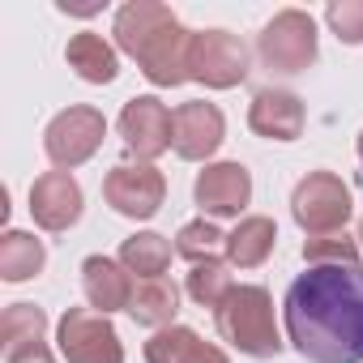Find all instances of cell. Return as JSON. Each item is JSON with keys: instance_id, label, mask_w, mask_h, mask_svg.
<instances>
[{"instance_id": "4316f807", "label": "cell", "mask_w": 363, "mask_h": 363, "mask_svg": "<svg viewBox=\"0 0 363 363\" xmlns=\"http://www.w3.org/2000/svg\"><path fill=\"white\" fill-rule=\"evenodd\" d=\"M184 363H231V359H227V350H223V346H214V342H197V346H193V354H189Z\"/></svg>"}, {"instance_id": "f1b7e54d", "label": "cell", "mask_w": 363, "mask_h": 363, "mask_svg": "<svg viewBox=\"0 0 363 363\" xmlns=\"http://www.w3.org/2000/svg\"><path fill=\"white\" fill-rule=\"evenodd\" d=\"M354 150H359V158H363V133H359V141H354Z\"/></svg>"}, {"instance_id": "4fadbf2b", "label": "cell", "mask_w": 363, "mask_h": 363, "mask_svg": "<svg viewBox=\"0 0 363 363\" xmlns=\"http://www.w3.org/2000/svg\"><path fill=\"white\" fill-rule=\"evenodd\" d=\"M82 206H86L82 184H77L69 171H43L35 184H30V218L43 231H52V235L77 227Z\"/></svg>"}, {"instance_id": "f546056e", "label": "cell", "mask_w": 363, "mask_h": 363, "mask_svg": "<svg viewBox=\"0 0 363 363\" xmlns=\"http://www.w3.org/2000/svg\"><path fill=\"white\" fill-rule=\"evenodd\" d=\"M354 240H359V248H363V218H359V235H354Z\"/></svg>"}, {"instance_id": "484cf974", "label": "cell", "mask_w": 363, "mask_h": 363, "mask_svg": "<svg viewBox=\"0 0 363 363\" xmlns=\"http://www.w3.org/2000/svg\"><path fill=\"white\" fill-rule=\"evenodd\" d=\"M325 26L337 35V43L363 48V0H329Z\"/></svg>"}, {"instance_id": "3957f363", "label": "cell", "mask_w": 363, "mask_h": 363, "mask_svg": "<svg viewBox=\"0 0 363 363\" xmlns=\"http://www.w3.org/2000/svg\"><path fill=\"white\" fill-rule=\"evenodd\" d=\"M257 56L269 73H282V77L308 73L320 56L316 18L303 13V9H278L257 35Z\"/></svg>"}, {"instance_id": "30bf717a", "label": "cell", "mask_w": 363, "mask_h": 363, "mask_svg": "<svg viewBox=\"0 0 363 363\" xmlns=\"http://www.w3.org/2000/svg\"><path fill=\"white\" fill-rule=\"evenodd\" d=\"M193 39H197V30H189V26H167V30H158L133 60H137V69H141V77L150 82V86H158V90H171V86H184V82H193Z\"/></svg>"}, {"instance_id": "7c38bea8", "label": "cell", "mask_w": 363, "mask_h": 363, "mask_svg": "<svg viewBox=\"0 0 363 363\" xmlns=\"http://www.w3.org/2000/svg\"><path fill=\"white\" fill-rule=\"evenodd\" d=\"M223 141H227V116L214 103L193 99V103H179L175 107V141H171V150L184 162L214 158Z\"/></svg>"}, {"instance_id": "8992f818", "label": "cell", "mask_w": 363, "mask_h": 363, "mask_svg": "<svg viewBox=\"0 0 363 363\" xmlns=\"http://www.w3.org/2000/svg\"><path fill=\"white\" fill-rule=\"evenodd\" d=\"M103 201L133 223H145L167 201V175L154 162H116L103 179Z\"/></svg>"}, {"instance_id": "5b68a950", "label": "cell", "mask_w": 363, "mask_h": 363, "mask_svg": "<svg viewBox=\"0 0 363 363\" xmlns=\"http://www.w3.org/2000/svg\"><path fill=\"white\" fill-rule=\"evenodd\" d=\"M103 137H107V116L90 103H77V107H65L60 116H52V124L43 133V150L56 171H73L99 154Z\"/></svg>"}, {"instance_id": "9a60e30c", "label": "cell", "mask_w": 363, "mask_h": 363, "mask_svg": "<svg viewBox=\"0 0 363 363\" xmlns=\"http://www.w3.org/2000/svg\"><path fill=\"white\" fill-rule=\"evenodd\" d=\"M82 291H86V299H90L94 312L111 316V312H128L137 282H133V274L120 261H111V257H86L82 261Z\"/></svg>"}, {"instance_id": "cb8c5ba5", "label": "cell", "mask_w": 363, "mask_h": 363, "mask_svg": "<svg viewBox=\"0 0 363 363\" xmlns=\"http://www.w3.org/2000/svg\"><path fill=\"white\" fill-rule=\"evenodd\" d=\"M184 291H189V299H193L197 308H218V303L235 291L231 265H227V261H201V265H193Z\"/></svg>"}, {"instance_id": "7402d4cb", "label": "cell", "mask_w": 363, "mask_h": 363, "mask_svg": "<svg viewBox=\"0 0 363 363\" xmlns=\"http://www.w3.org/2000/svg\"><path fill=\"white\" fill-rule=\"evenodd\" d=\"M48 337V312L35 308V303H9L5 308V320H0V346H5V359L26 350V346H39Z\"/></svg>"}, {"instance_id": "d6986e66", "label": "cell", "mask_w": 363, "mask_h": 363, "mask_svg": "<svg viewBox=\"0 0 363 363\" xmlns=\"http://www.w3.org/2000/svg\"><path fill=\"white\" fill-rule=\"evenodd\" d=\"M175 312H179V286L171 278H145V282H137L133 303H128V316L137 325H145V329L158 333V329L175 325Z\"/></svg>"}, {"instance_id": "277c9868", "label": "cell", "mask_w": 363, "mask_h": 363, "mask_svg": "<svg viewBox=\"0 0 363 363\" xmlns=\"http://www.w3.org/2000/svg\"><path fill=\"white\" fill-rule=\"evenodd\" d=\"M350 214H354L350 189L333 171H308L291 193V218L299 223L303 235H337L346 231Z\"/></svg>"}, {"instance_id": "ac0fdd59", "label": "cell", "mask_w": 363, "mask_h": 363, "mask_svg": "<svg viewBox=\"0 0 363 363\" xmlns=\"http://www.w3.org/2000/svg\"><path fill=\"white\" fill-rule=\"evenodd\" d=\"M274 248H278V227H274V218L248 214V218H240L235 231L227 235V265H235V269H257V265H265V261L274 257Z\"/></svg>"}, {"instance_id": "5bb4252c", "label": "cell", "mask_w": 363, "mask_h": 363, "mask_svg": "<svg viewBox=\"0 0 363 363\" xmlns=\"http://www.w3.org/2000/svg\"><path fill=\"white\" fill-rule=\"evenodd\" d=\"M303 124H308V107L291 90L265 86L248 103V128L265 141H295V137H303Z\"/></svg>"}, {"instance_id": "83f0119b", "label": "cell", "mask_w": 363, "mask_h": 363, "mask_svg": "<svg viewBox=\"0 0 363 363\" xmlns=\"http://www.w3.org/2000/svg\"><path fill=\"white\" fill-rule=\"evenodd\" d=\"M5 363H56V354L39 342V346H26V350H18V354H9Z\"/></svg>"}, {"instance_id": "6da1fadb", "label": "cell", "mask_w": 363, "mask_h": 363, "mask_svg": "<svg viewBox=\"0 0 363 363\" xmlns=\"http://www.w3.org/2000/svg\"><path fill=\"white\" fill-rule=\"evenodd\" d=\"M286 342L308 363H363V269L312 265L282 299Z\"/></svg>"}, {"instance_id": "8fae6325", "label": "cell", "mask_w": 363, "mask_h": 363, "mask_svg": "<svg viewBox=\"0 0 363 363\" xmlns=\"http://www.w3.org/2000/svg\"><path fill=\"white\" fill-rule=\"evenodd\" d=\"M193 201L201 206V218H240L252 201V171L244 162H206V171H197Z\"/></svg>"}, {"instance_id": "2e32d148", "label": "cell", "mask_w": 363, "mask_h": 363, "mask_svg": "<svg viewBox=\"0 0 363 363\" xmlns=\"http://www.w3.org/2000/svg\"><path fill=\"white\" fill-rule=\"evenodd\" d=\"M179 18L171 13V5L162 0H128V5L116 9V22H111V35H116V52L124 56H137L158 30L175 26Z\"/></svg>"}, {"instance_id": "603a6c76", "label": "cell", "mask_w": 363, "mask_h": 363, "mask_svg": "<svg viewBox=\"0 0 363 363\" xmlns=\"http://www.w3.org/2000/svg\"><path fill=\"white\" fill-rule=\"evenodd\" d=\"M223 252H227V235L210 218H193V223L179 227V235H175V257H184L189 265L223 261Z\"/></svg>"}, {"instance_id": "e0dca14e", "label": "cell", "mask_w": 363, "mask_h": 363, "mask_svg": "<svg viewBox=\"0 0 363 363\" xmlns=\"http://www.w3.org/2000/svg\"><path fill=\"white\" fill-rule=\"evenodd\" d=\"M65 60H69V69H73L82 82H90V86H111V82L120 77V52H116L103 35H94V30L73 35L69 48H65Z\"/></svg>"}, {"instance_id": "44dd1931", "label": "cell", "mask_w": 363, "mask_h": 363, "mask_svg": "<svg viewBox=\"0 0 363 363\" xmlns=\"http://www.w3.org/2000/svg\"><path fill=\"white\" fill-rule=\"evenodd\" d=\"M48 265V248L43 240H35L30 231H5L0 235V278L5 282H30L39 278Z\"/></svg>"}, {"instance_id": "d4e9b609", "label": "cell", "mask_w": 363, "mask_h": 363, "mask_svg": "<svg viewBox=\"0 0 363 363\" xmlns=\"http://www.w3.org/2000/svg\"><path fill=\"white\" fill-rule=\"evenodd\" d=\"M303 261L312 265H359V240H350L346 231L337 235H308L303 240Z\"/></svg>"}, {"instance_id": "ba28073f", "label": "cell", "mask_w": 363, "mask_h": 363, "mask_svg": "<svg viewBox=\"0 0 363 363\" xmlns=\"http://www.w3.org/2000/svg\"><path fill=\"white\" fill-rule=\"evenodd\" d=\"M193 82L206 90H235L252 73V52L231 30H197L193 39Z\"/></svg>"}, {"instance_id": "52a82bcc", "label": "cell", "mask_w": 363, "mask_h": 363, "mask_svg": "<svg viewBox=\"0 0 363 363\" xmlns=\"http://www.w3.org/2000/svg\"><path fill=\"white\" fill-rule=\"evenodd\" d=\"M56 346L69 363H124V342L111 316L94 308H69L56 325Z\"/></svg>"}, {"instance_id": "ffe728a7", "label": "cell", "mask_w": 363, "mask_h": 363, "mask_svg": "<svg viewBox=\"0 0 363 363\" xmlns=\"http://www.w3.org/2000/svg\"><path fill=\"white\" fill-rule=\"evenodd\" d=\"M171 240L167 235H158V231H137V235H128L124 244H120V265L133 274V278H162L167 269H171Z\"/></svg>"}, {"instance_id": "9c48e42d", "label": "cell", "mask_w": 363, "mask_h": 363, "mask_svg": "<svg viewBox=\"0 0 363 363\" xmlns=\"http://www.w3.org/2000/svg\"><path fill=\"white\" fill-rule=\"evenodd\" d=\"M120 137L141 162H154L175 141V111L162 99H154V94H137L120 111Z\"/></svg>"}, {"instance_id": "7a4b0ae2", "label": "cell", "mask_w": 363, "mask_h": 363, "mask_svg": "<svg viewBox=\"0 0 363 363\" xmlns=\"http://www.w3.org/2000/svg\"><path fill=\"white\" fill-rule=\"evenodd\" d=\"M214 325L218 337L248 354V359H274L282 354V333H278V316H274V295L261 282H240L218 308H214Z\"/></svg>"}]
</instances>
